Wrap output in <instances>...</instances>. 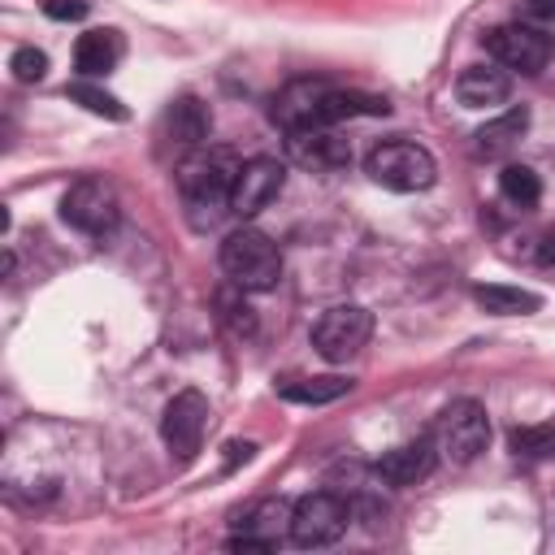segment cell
Returning <instances> with one entry per match:
<instances>
[{"label":"cell","mask_w":555,"mask_h":555,"mask_svg":"<svg viewBox=\"0 0 555 555\" xmlns=\"http://www.w3.org/2000/svg\"><path fill=\"white\" fill-rule=\"evenodd\" d=\"M243 160H234L225 147H199L178 165V191L186 204L191 225L208 230L230 212V191H234V173Z\"/></svg>","instance_id":"obj_1"},{"label":"cell","mask_w":555,"mask_h":555,"mask_svg":"<svg viewBox=\"0 0 555 555\" xmlns=\"http://www.w3.org/2000/svg\"><path fill=\"white\" fill-rule=\"evenodd\" d=\"M221 269L238 291L264 295L282 282V251L264 230L243 225V230H230L221 238Z\"/></svg>","instance_id":"obj_2"},{"label":"cell","mask_w":555,"mask_h":555,"mask_svg":"<svg viewBox=\"0 0 555 555\" xmlns=\"http://www.w3.org/2000/svg\"><path fill=\"white\" fill-rule=\"evenodd\" d=\"M364 169L377 186L386 191H429L438 182V160L421 147V143H408V139H386L377 143L369 156H364Z\"/></svg>","instance_id":"obj_3"},{"label":"cell","mask_w":555,"mask_h":555,"mask_svg":"<svg viewBox=\"0 0 555 555\" xmlns=\"http://www.w3.org/2000/svg\"><path fill=\"white\" fill-rule=\"evenodd\" d=\"M351 525V503L334 490H312L304 499L291 503V542L304 546V551H317V546H334Z\"/></svg>","instance_id":"obj_4"},{"label":"cell","mask_w":555,"mask_h":555,"mask_svg":"<svg viewBox=\"0 0 555 555\" xmlns=\"http://www.w3.org/2000/svg\"><path fill=\"white\" fill-rule=\"evenodd\" d=\"M438 455L451 464H473L490 442V416L477 399H451L434 421Z\"/></svg>","instance_id":"obj_5"},{"label":"cell","mask_w":555,"mask_h":555,"mask_svg":"<svg viewBox=\"0 0 555 555\" xmlns=\"http://www.w3.org/2000/svg\"><path fill=\"white\" fill-rule=\"evenodd\" d=\"M369 338H373V312L360 304H338V308L321 312V321L312 325V347L330 364H347L351 356L364 351Z\"/></svg>","instance_id":"obj_6"},{"label":"cell","mask_w":555,"mask_h":555,"mask_svg":"<svg viewBox=\"0 0 555 555\" xmlns=\"http://www.w3.org/2000/svg\"><path fill=\"white\" fill-rule=\"evenodd\" d=\"M121 208H117V191L104 178H78L65 195H61V221L74 225L78 234L104 238L117 225Z\"/></svg>","instance_id":"obj_7"},{"label":"cell","mask_w":555,"mask_h":555,"mask_svg":"<svg viewBox=\"0 0 555 555\" xmlns=\"http://www.w3.org/2000/svg\"><path fill=\"white\" fill-rule=\"evenodd\" d=\"M486 48L503 69H516V74H542L546 61H551V35L542 26H533V22L494 26L486 35Z\"/></svg>","instance_id":"obj_8"},{"label":"cell","mask_w":555,"mask_h":555,"mask_svg":"<svg viewBox=\"0 0 555 555\" xmlns=\"http://www.w3.org/2000/svg\"><path fill=\"white\" fill-rule=\"evenodd\" d=\"M208 416H212V408H208V399H204L199 390H178V395L165 403L160 438H165V447H169V455H173L178 464L195 460V451H199V442H204V429H208Z\"/></svg>","instance_id":"obj_9"},{"label":"cell","mask_w":555,"mask_h":555,"mask_svg":"<svg viewBox=\"0 0 555 555\" xmlns=\"http://www.w3.org/2000/svg\"><path fill=\"white\" fill-rule=\"evenodd\" d=\"M286 186V165L278 156H251L238 165L234 173V191H230V212L234 217H256L260 208H269Z\"/></svg>","instance_id":"obj_10"},{"label":"cell","mask_w":555,"mask_h":555,"mask_svg":"<svg viewBox=\"0 0 555 555\" xmlns=\"http://www.w3.org/2000/svg\"><path fill=\"white\" fill-rule=\"evenodd\" d=\"M286 152L295 165L304 169H317V173H330V169H343L351 160V147L347 139L334 134V126H304V130H286Z\"/></svg>","instance_id":"obj_11"},{"label":"cell","mask_w":555,"mask_h":555,"mask_svg":"<svg viewBox=\"0 0 555 555\" xmlns=\"http://www.w3.org/2000/svg\"><path fill=\"white\" fill-rule=\"evenodd\" d=\"M208 130H212V117H208V108H204L195 95H178V100L165 108V117H160V139H165L178 156L199 152V147L208 143Z\"/></svg>","instance_id":"obj_12"},{"label":"cell","mask_w":555,"mask_h":555,"mask_svg":"<svg viewBox=\"0 0 555 555\" xmlns=\"http://www.w3.org/2000/svg\"><path fill=\"white\" fill-rule=\"evenodd\" d=\"M434 464H438V442H434V434H421V438H412L403 447H390L373 464V473L386 486H416V481H425L434 473Z\"/></svg>","instance_id":"obj_13"},{"label":"cell","mask_w":555,"mask_h":555,"mask_svg":"<svg viewBox=\"0 0 555 555\" xmlns=\"http://www.w3.org/2000/svg\"><path fill=\"white\" fill-rule=\"evenodd\" d=\"M455 95L464 108H486V104H503L512 95V74L503 65H468L455 78Z\"/></svg>","instance_id":"obj_14"},{"label":"cell","mask_w":555,"mask_h":555,"mask_svg":"<svg viewBox=\"0 0 555 555\" xmlns=\"http://www.w3.org/2000/svg\"><path fill=\"white\" fill-rule=\"evenodd\" d=\"M121 52H126V43H121L117 30H108V26H104V30H87V35L74 43V69H78L82 78H104V74L117 69Z\"/></svg>","instance_id":"obj_15"},{"label":"cell","mask_w":555,"mask_h":555,"mask_svg":"<svg viewBox=\"0 0 555 555\" xmlns=\"http://www.w3.org/2000/svg\"><path fill=\"white\" fill-rule=\"evenodd\" d=\"M525 130H529V108L516 104V108L490 117V121L473 134V147H477V156H503V152H512V147L525 139Z\"/></svg>","instance_id":"obj_16"},{"label":"cell","mask_w":555,"mask_h":555,"mask_svg":"<svg viewBox=\"0 0 555 555\" xmlns=\"http://www.w3.org/2000/svg\"><path fill=\"white\" fill-rule=\"evenodd\" d=\"M473 299H477L486 312H494V317H529V312H538V308H542V295L520 291V286H503V282L477 286V291H473Z\"/></svg>","instance_id":"obj_17"},{"label":"cell","mask_w":555,"mask_h":555,"mask_svg":"<svg viewBox=\"0 0 555 555\" xmlns=\"http://www.w3.org/2000/svg\"><path fill=\"white\" fill-rule=\"evenodd\" d=\"M351 377H343V373H325V377H304V382H286L278 395L286 399V403H308V408H321V403H334V399H343V395H351Z\"/></svg>","instance_id":"obj_18"},{"label":"cell","mask_w":555,"mask_h":555,"mask_svg":"<svg viewBox=\"0 0 555 555\" xmlns=\"http://www.w3.org/2000/svg\"><path fill=\"white\" fill-rule=\"evenodd\" d=\"M238 533H251V538H264V542H278L282 529H291V507L282 499H264L247 512H238Z\"/></svg>","instance_id":"obj_19"},{"label":"cell","mask_w":555,"mask_h":555,"mask_svg":"<svg viewBox=\"0 0 555 555\" xmlns=\"http://www.w3.org/2000/svg\"><path fill=\"white\" fill-rule=\"evenodd\" d=\"M65 91H69V100H74V104H82V108H87V113H95V117H108V121H126V117H130V108H126L113 91L95 87V78H78V82H69Z\"/></svg>","instance_id":"obj_20"},{"label":"cell","mask_w":555,"mask_h":555,"mask_svg":"<svg viewBox=\"0 0 555 555\" xmlns=\"http://www.w3.org/2000/svg\"><path fill=\"white\" fill-rule=\"evenodd\" d=\"M499 191H503V199L516 204V208H533V204L542 199V182H538V173H533L529 165H503Z\"/></svg>","instance_id":"obj_21"},{"label":"cell","mask_w":555,"mask_h":555,"mask_svg":"<svg viewBox=\"0 0 555 555\" xmlns=\"http://www.w3.org/2000/svg\"><path fill=\"white\" fill-rule=\"evenodd\" d=\"M507 442H512L516 455H555V421H546V425H520V429L507 434Z\"/></svg>","instance_id":"obj_22"},{"label":"cell","mask_w":555,"mask_h":555,"mask_svg":"<svg viewBox=\"0 0 555 555\" xmlns=\"http://www.w3.org/2000/svg\"><path fill=\"white\" fill-rule=\"evenodd\" d=\"M9 69H13L17 82H39V78L48 74V56H43L39 48H17V52L9 56Z\"/></svg>","instance_id":"obj_23"},{"label":"cell","mask_w":555,"mask_h":555,"mask_svg":"<svg viewBox=\"0 0 555 555\" xmlns=\"http://www.w3.org/2000/svg\"><path fill=\"white\" fill-rule=\"evenodd\" d=\"M43 13L52 22H82L87 17V0H43Z\"/></svg>","instance_id":"obj_24"},{"label":"cell","mask_w":555,"mask_h":555,"mask_svg":"<svg viewBox=\"0 0 555 555\" xmlns=\"http://www.w3.org/2000/svg\"><path fill=\"white\" fill-rule=\"evenodd\" d=\"M520 22H533V26L555 22V0H520Z\"/></svg>","instance_id":"obj_25"},{"label":"cell","mask_w":555,"mask_h":555,"mask_svg":"<svg viewBox=\"0 0 555 555\" xmlns=\"http://www.w3.org/2000/svg\"><path fill=\"white\" fill-rule=\"evenodd\" d=\"M251 451H256V447H251V442H225V464H230V468H234V464H238V460H251Z\"/></svg>","instance_id":"obj_26"}]
</instances>
